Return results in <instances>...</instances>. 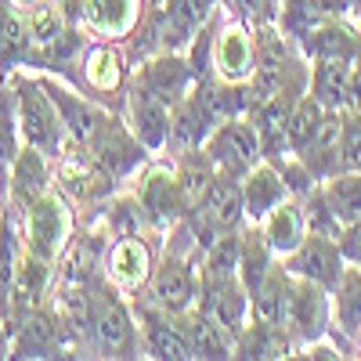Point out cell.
<instances>
[{"label": "cell", "instance_id": "obj_32", "mask_svg": "<svg viewBox=\"0 0 361 361\" xmlns=\"http://www.w3.org/2000/svg\"><path fill=\"white\" fill-rule=\"evenodd\" d=\"M289 296H293V275L289 267H271L267 279L260 282V289L253 293V318L267 322V325H286L289 314Z\"/></svg>", "mask_w": 361, "mask_h": 361}, {"label": "cell", "instance_id": "obj_11", "mask_svg": "<svg viewBox=\"0 0 361 361\" xmlns=\"http://www.w3.org/2000/svg\"><path fill=\"white\" fill-rule=\"evenodd\" d=\"M87 152L94 156V163H98L112 180H127V177L141 166V159H145L148 148L137 141V134H134L127 123H119L116 116H109V123L98 130V137L87 145Z\"/></svg>", "mask_w": 361, "mask_h": 361}, {"label": "cell", "instance_id": "obj_45", "mask_svg": "<svg viewBox=\"0 0 361 361\" xmlns=\"http://www.w3.org/2000/svg\"><path fill=\"white\" fill-rule=\"evenodd\" d=\"M18 4H25V8H29V4H37V0H18Z\"/></svg>", "mask_w": 361, "mask_h": 361}, {"label": "cell", "instance_id": "obj_33", "mask_svg": "<svg viewBox=\"0 0 361 361\" xmlns=\"http://www.w3.org/2000/svg\"><path fill=\"white\" fill-rule=\"evenodd\" d=\"M25 11H29V29H33V44H37L33 62H29V66H37V58L62 40V33L73 22L66 18V11H62L58 0H37V4H29Z\"/></svg>", "mask_w": 361, "mask_h": 361}, {"label": "cell", "instance_id": "obj_21", "mask_svg": "<svg viewBox=\"0 0 361 361\" xmlns=\"http://www.w3.org/2000/svg\"><path fill=\"white\" fill-rule=\"evenodd\" d=\"M51 156H44L40 148L22 145L18 156L8 170V192H11V206L18 214H25V206H33L47 188H51Z\"/></svg>", "mask_w": 361, "mask_h": 361}, {"label": "cell", "instance_id": "obj_25", "mask_svg": "<svg viewBox=\"0 0 361 361\" xmlns=\"http://www.w3.org/2000/svg\"><path fill=\"white\" fill-rule=\"evenodd\" d=\"M354 87V62L343 58H318L311 69V94L322 102L325 112H347Z\"/></svg>", "mask_w": 361, "mask_h": 361}, {"label": "cell", "instance_id": "obj_3", "mask_svg": "<svg viewBox=\"0 0 361 361\" xmlns=\"http://www.w3.org/2000/svg\"><path fill=\"white\" fill-rule=\"evenodd\" d=\"M69 350H76V336L51 300L11 325V357H69Z\"/></svg>", "mask_w": 361, "mask_h": 361}, {"label": "cell", "instance_id": "obj_46", "mask_svg": "<svg viewBox=\"0 0 361 361\" xmlns=\"http://www.w3.org/2000/svg\"><path fill=\"white\" fill-rule=\"evenodd\" d=\"M0 185H4V180H0ZM0 214H4V209H0Z\"/></svg>", "mask_w": 361, "mask_h": 361}, {"label": "cell", "instance_id": "obj_10", "mask_svg": "<svg viewBox=\"0 0 361 361\" xmlns=\"http://www.w3.org/2000/svg\"><path fill=\"white\" fill-rule=\"evenodd\" d=\"M286 329L296 347H307L329 333V289L293 275V296H289V314Z\"/></svg>", "mask_w": 361, "mask_h": 361}, {"label": "cell", "instance_id": "obj_28", "mask_svg": "<svg viewBox=\"0 0 361 361\" xmlns=\"http://www.w3.org/2000/svg\"><path fill=\"white\" fill-rule=\"evenodd\" d=\"M260 231H264V238H267V246H271V253H282V257H289L300 243L307 238V217H304V206L300 202H279L271 214L260 221Z\"/></svg>", "mask_w": 361, "mask_h": 361}, {"label": "cell", "instance_id": "obj_43", "mask_svg": "<svg viewBox=\"0 0 361 361\" xmlns=\"http://www.w3.org/2000/svg\"><path fill=\"white\" fill-rule=\"evenodd\" d=\"M0 357H11V322L0 314Z\"/></svg>", "mask_w": 361, "mask_h": 361}, {"label": "cell", "instance_id": "obj_17", "mask_svg": "<svg viewBox=\"0 0 361 361\" xmlns=\"http://www.w3.org/2000/svg\"><path fill=\"white\" fill-rule=\"evenodd\" d=\"M217 0H166L159 18H156V33H159V47L166 51H185L192 44V37L209 22Z\"/></svg>", "mask_w": 361, "mask_h": 361}, {"label": "cell", "instance_id": "obj_40", "mask_svg": "<svg viewBox=\"0 0 361 361\" xmlns=\"http://www.w3.org/2000/svg\"><path fill=\"white\" fill-rule=\"evenodd\" d=\"M343 170H361V112H343Z\"/></svg>", "mask_w": 361, "mask_h": 361}, {"label": "cell", "instance_id": "obj_29", "mask_svg": "<svg viewBox=\"0 0 361 361\" xmlns=\"http://www.w3.org/2000/svg\"><path fill=\"white\" fill-rule=\"evenodd\" d=\"M177 318H180V325H185L188 340H192L195 357H235V336L228 333L224 325H217L202 307L185 311Z\"/></svg>", "mask_w": 361, "mask_h": 361}, {"label": "cell", "instance_id": "obj_44", "mask_svg": "<svg viewBox=\"0 0 361 361\" xmlns=\"http://www.w3.org/2000/svg\"><path fill=\"white\" fill-rule=\"evenodd\" d=\"M350 15L357 18V25H361V0H354V4H350Z\"/></svg>", "mask_w": 361, "mask_h": 361}, {"label": "cell", "instance_id": "obj_5", "mask_svg": "<svg viewBox=\"0 0 361 361\" xmlns=\"http://www.w3.org/2000/svg\"><path fill=\"white\" fill-rule=\"evenodd\" d=\"M214 76L224 83H250L257 73V29L243 18H224L214 29Z\"/></svg>", "mask_w": 361, "mask_h": 361}, {"label": "cell", "instance_id": "obj_18", "mask_svg": "<svg viewBox=\"0 0 361 361\" xmlns=\"http://www.w3.org/2000/svg\"><path fill=\"white\" fill-rule=\"evenodd\" d=\"M152 250H148V243L141 235H123L116 238L112 250L105 246V275L112 279L116 289H141L148 286V279H152Z\"/></svg>", "mask_w": 361, "mask_h": 361}, {"label": "cell", "instance_id": "obj_38", "mask_svg": "<svg viewBox=\"0 0 361 361\" xmlns=\"http://www.w3.org/2000/svg\"><path fill=\"white\" fill-rule=\"evenodd\" d=\"M22 148V130H18V109H15V94L11 87L0 80V180L8 177L15 156ZM8 185V180H4Z\"/></svg>", "mask_w": 361, "mask_h": 361}, {"label": "cell", "instance_id": "obj_27", "mask_svg": "<svg viewBox=\"0 0 361 361\" xmlns=\"http://www.w3.org/2000/svg\"><path fill=\"white\" fill-rule=\"evenodd\" d=\"M83 83L87 90H94V94H119L123 90V80H127V58L116 44H94L87 47L83 54Z\"/></svg>", "mask_w": 361, "mask_h": 361}, {"label": "cell", "instance_id": "obj_19", "mask_svg": "<svg viewBox=\"0 0 361 361\" xmlns=\"http://www.w3.org/2000/svg\"><path fill=\"white\" fill-rule=\"evenodd\" d=\"M137 314H141V325H145L141 329V333H145V347H148L152 357H163V361H188V357H195L192 340H188V333H185V325H180L177 314L163 311L159 304L156 307L141 304Z\"/></svg>", "mask_w": 361, "mask_h": 361}, {"label": "cell", "instance_id": "obj_9", "mask_svg": "<svg viewBox=\"0 0 361 361\" xmlns=\"http://www.w3.org/2000/svg\"><path fill=\"white\" fill-rule=\"evenodd\" d=\"M127 127L137 134V141L148 152H163L173 127V105L137 80L127 90Z\"/></svg>", "mask_w": 361, "mask_h": 361}, {"label": "cell", "instance_id": "obj_4", "mask_svg": "<svg viewBox=\"0 0 361 361\" xmlns=\"http://www.w3.org/2000/svg\"><path fill=\"white\" fill-rule=\"evenodd\" d=\"M206 156L214 159V166L221 173H235L246 177L260 159H264V145H260V130L250 116H231L206 134L202 141Z\"/></svg>", "mask_w": 361, "mask_h": 361}, {"label": "cell", "instance_id": "obj_35", "mask_svg": "<svg viewBox=\"0 0 361 361\" xmlns=\"http://www.w3.org/2000/svg\"><path fill=\"white\" fill-rule=\"evenodd\" d=\"M336 325L350 340L361 336V264L343 267L336 286Z\"/></svg>", "mask_w": 361, "mask_h": 361}, {"label": "cell", "instance_id": "obj_34", "mask_svg": "<svg viewBox=\"0 0 361 361\" xmlns=\"http://www.w3.org/2000/svg\"><path fill=\"white\" fill-rule=\"evenodd\" d=\"M322 192L333 206V214L343 221V228L361 221V170H336L333 177H325Z\"/></svg>", "mask_w": 361, "mask_h": 361}, {"label": "cell", "instance_id": "obj_12", "mask_svg": "<svg viewBox=\"0 0 361 361\" xmlns=\"http://www.w3.org/2000/svg\"><path fill=\"white\" fill-rule=\"evenodd\" d=\"M40 83H44V90L51 94V102L58 105V112H62V123H66V130H69V137H73V145H90L98 137V130L109 123V116L112 112H105L102 105H94L90 98H83V94H76V90H69L62 80H54V76H37Z\"/></svg>", "mask_w": 361, "mask_h": 361}, {"label": "cell", "instance_id": "obj_15", "mask_svg": "<svg viewBox=\"0 0 361 361\" xmlns=\"http://www.w3.org/2000/svg\"><path fill=\"white\" fill-rule=\"evenodd\" d=\"M54 180H58L62 192H69V195H76L83 202L105 199L112 192V185H116V180L94 163V156H90L83 145L66 148V152L54 159Z\"/></svg>", "mask_w": 361, "mask_h": 361}, {"label": "cell", "instance_id": "obj_1", "mask_svg": "<svg viewBox=\"0 0 361 361\" xmlns=\"http://www.w3.org/2000/svg\"><path fill=\"white\" fill-rule=\"evenodd\" d=\"M11 94H15V109H18V130H22V145H33L40 148L44 156L58 159L69 148V130L62 123V112H58V105L51 102V94L44 90V83L37 76H25L22 69L0 76Z\"/></svg>", "mask_w": 361, "mask_h": 361}, {"label": "cell", "instance_id": "obj_7", "mask_svg": "<svg viewBox=\"0 0 361 361\" xmlns=\"http://www.w3.org/2000/svg\"><path fill=\"white\" fill-rule=\"evenodd\" d=\"M90 336H94V347L105 357H130L134 350L137 336H134L130 314L109 286H98L90 293Z\"/></svg>", "mask_w": 361, "mask_h": 361}, {"label": "cell", "instance_id": "obj_24", "mask_svg": "<svg viewBox=\"0 0 361 361\" xmlns=\"http://www.w3.org/2000/svg\"><path fill=\"white\" fill-rule=\"evenodd\" d=\"M141 22V0H83V25L94 37L123 40Z\"/></svg>", "mask_w": 361, "mask_h": 361}, {"label": "cell", "instance_id": "obj_2", "mask_svg": "<svg viewBox=\"0 0 361 361\" xmlns=\"http://www.w3.org/2000/svg\"><path fill=\"white\" fill-rule=\"evenodd\" d=\"M25 250L58 264L73 238V209L62 188H47L33 206H25Z\"/></svg>", "mask_w": 361, "mask_h": 361}, {"label": "cell", "instance_id": "obj_14", "mask_svg": "<svg viewBox=\"0 0 361 361\" xmlns=\"http://www.w3.org/2000/svg\"><path fill=\"white\" fill-rule=\"evenodd\" d=\"M199 307L214 318L217 325H224L231 336H238L250 325V311H253V296L243 286V279H202V300Z\"/></svg>", "mask_w": 361, "mask_h": 361}, {"label": "cell", "instance_id": "obj_16", "mask_svg": "<svg viewBox=\"0 0 361 361\" xmlns=\"http://www.w3.org/2000/svg\"><path fill=\"white\" fill-rule=\"evenodd\" d=\"M51 282H54V264L22 246V257H18V267H15V282H11V311H8V322L15 325L29 311H37L40 304H47Z\"/></svg>", "mask_w": 361, "mask_h": 361}, {"label": "cell", "instance_id": "obj_20", "mask_svg": "<svg viewBox=\"0 0 361 361\" xmlns=\"http://www.w3.org/2000/svg\"><path fill=\"white\" fill-rule=\"evenodd\" d=\"M33 29H29V11L18 0H0V76L15 69H25L33 62Z\"/></svg>", "mask_w": 361, "mask_h": 361}, {"label": "cell", "instance_id": "obj_42", "mask_svg": "<svg viewBox=\"0 0 361 361\" xmlns=\"http://www.w3.org/2000/svg\"><path fill=\"white\" fill-rule=\"evenodd\" d=\"M340 253H343V260L361 264V221H354V224L343 228V235H340Z\"/></svg>", "mask_w": 361, "mask_h": 361}, {"label": "cell", "instance_id": "obj_39", "mask_svg": "<svg viewBox=\"0 0 361 361\" xmlns=\"http://www.w3.org/2000/svg\"><path fill=\"white\" fill-rule=\"evenodd\" d=\"M238 257H243V238L224 231L202 257V279H231V275H238Z\"/></svg>", "mask_w": 361, "mask_h": 361}, {"label": "cell", "instance_id": "obj_30", "mask_svg": "<svg viewBox=\"0 0 361 361\" xmlns=\"http://www.w3.org/2000/svg\"><path fill=\"white\" fill-rule=\"evenodd\" d=\"M293 350L296 343L286 325H267L257 318L235 336V357H293Z\"/></svg>", "mask_w": 361, "mask_h": 361}, {"label": "cell", "instance_id": "obj_31", "mask_svg": "<svg viewBox=\"0 0 361 361\" xmlns=\"http://www.w3.org/2000/svg\"><path fill=\"white\" fill-rule=\"evenodd\" d=\"M350 4H354V0H286V8L279 15V25L286 29L293 40H300L304 33H311L318 22L347 15Z\"/></svg>", "mask_w": 361, "mask_h": 361}, {"label": "cell", "instance_id": "obj_41", "mask_svg": "<svg viewBox=\"0 0 361 361\" xmlns=\"http://www.w3.org/2000/svg\"><path fill=\"white\" fill-rule=\"evenodd\" d=\"M231 4V11L235 15H243L253 29H260V25H275L279 22V0H228Z\"/></svg>", "mask_w": 361, "mask_h": 361}, {"label": "cell", "instance_id": "obj_6", "mask_svg": "<svg viewBox=\"0 0 361 361\" xmlns=\"http://www.w3.org/2000/svg\"><path fill=\"white\" fill-rule=\"evenodd\" d=\"M134 195H137L145 221L152 231H170L177 224V217L188 214V199L180 192L177 170H170V166H148L141 173V185Z\"/></svg>", "mask_w": 361, "mask_h": 361}, {"label": "cell", "instance_id": "obj_36", "mask_svg": "<svg viewBox=\"0 0 361 361\" xmlns=\"http://www.w3.org/2000/svg\"><path fill=\"white\" fill-rule=\"evenodd\" d=\"M322 123H325V109H322V102H318L314 94H304V98L296 102L293 116H289V152H293V156L307 152V145L318 137Z\"/></svg>", "mask_w": 361, "mask_h": 361}, {"label": "cell", "instance_id": "obj_23", "mask_svg": "<svg viewBox=\"0 0 361 361\" xmlns=\"http://www.w3.org/2000/svg\"><path fill=\"white\" fill-rule=\"evenodd\" d=\"M243 195H246V217L253 221V224H260L271 209H275L279 202H286L293 192H289V185H286V177H282V170L275 166V163H257L246 177H243Z\"/></svg>", "mask_w": 361, "mask_h": 361}, {"label": "cell", "instance_id": "obj_26", "mask_svg": "<svg viewBox=\"0 0 361 361\" xmlns=\"http://www.w3.org/2000/svg\"><path fill=\"white\" fill-rule=\"evenodd\" d=\"M137 80H141L148 90H156L159 98H166V102L173 105V102H180V98L188 94L195 73H192V66H188V58H180V51H163V54H156L152 62L145 66V73H141Z\"/></svg>", "mask_w": 361, "mask_h": 361}, {"label": "cell", "instance_id": "obj_22", "mask_svg": "<svg viewBox=\"0 0 361 361\" xmlns=\"http://www.w3.org/2000/svg\"><path fill=\"white\" fill-rule=\"evenodd\" d=\"M296 44L304 47V54L314 58V62L318 58H343V62H357L361 58V33L350 22H343V15L318 22L311 33H304Z\"/></svg>", "mask_w": 361, "mask_h": 361}, {"label": "cell", "instance_id": "obj_8", "mask_svg": "<svg viewBox=\"0 0 361 361\" xmlns=\"http://www.w3.org/2000/svg\"><path fill=\"white\" fill-rule=\"evenodd\" d=\"M148 289H152V300H156L163 311H170V314L192 311L195 296H199V279H195V271H192L188 253L173 246V250L152 267Z\"/></svg>", "mask_w": 361, "mask_h": 361}, {"label": "cell", "instance_id": "obj_37", "mask_svg": "<svg viewBox=\"0 0 361 361\" xmlns=\"http://www.w3.org/2000/svg\"><path fill=\"white\" fill-rule=\"evenodd\" d=\"M267 271H271V246H267L264 231H257V224H253V231L243 235V257H238V279L250 289V296L260 289Z\"/></svg>", "mask_w": 361, "mask_h": 361}, {"label": "cell", "instance_id": "obj_13", "mask_svg": "<svg viewBox=\"0 0 361 361\" xmlns=\"http://www.w3.org/2000/svg\"><path fill=\"white\" fill-rule=\"evenodd\" d=\"M286 267L289 275L296 279H311L325 289H336L340 286V275H343V253H340V243L329 235H311L300 243L289 257H286Z\"/></svg>", "mask_w": 361, "mask_h": 361}]
</instances>
